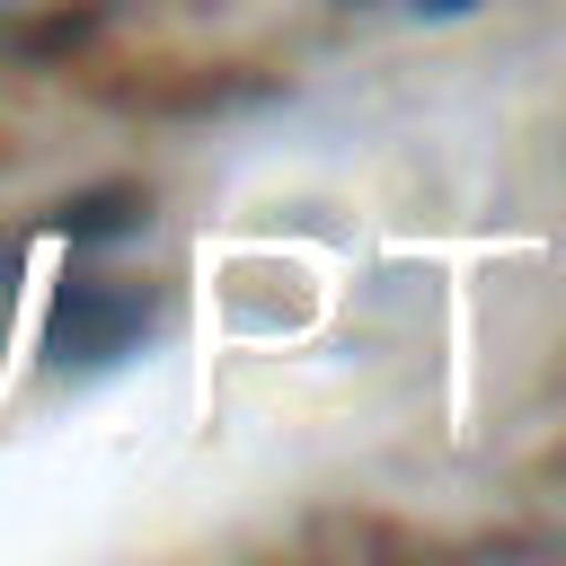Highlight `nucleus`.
Returning <instances> with one entry per match:
<instances>
[{
  "mask_svg": "<svg viewBox=\"0 0 566 566\" xmlns=\"http://www.w3.org/2000/svg\"><path fill=\"white\" fill-rule=\"evenodd\" d=\"M150 336V292L133 283H97V274H71L53 292V318H44V354L88 371V363H115Z\"/></svg>",
  "mask_w": 566,
  "mask_h": 566,
  "instance_id": "1",
  "label": "nucleus"
},
{
  "mask_svg": "<svg viewBox=\"0 0 566 566\" xmlns=\"http://www.w3.org/2000/svg\"><path fill=\"white\" fill-rule=\"evenodd\" d=\"M97 0H0V35H44V27H71V18H88Z\"/></svg>",
  "mask_w": 566,
  "mask_h": 566,
  "instance_id": "2",
  "label": "nucleus"
},
{
  "mask_svg": "<svg viewBox=\"0 0 566 566\" xmlns=\"http://www.w3.org/2000/svg\"><path fill=\"white\" fill-rule=\"evenodd\" d=\"M416 18H451V9H469V0H407Z\"/></svg>",
  "mask_w": 566,
  "mask_h": 566,
  "instance_id": "3",
  "label": "nucleus"
}]
</instances>
